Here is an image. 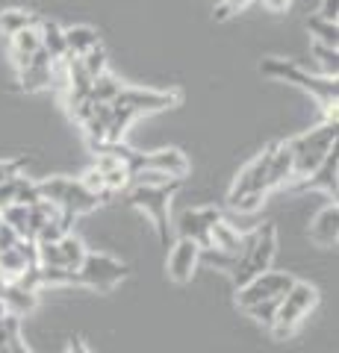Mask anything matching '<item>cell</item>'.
<instances>
[{
  "label": "cell",
  "mask_w": 339,
  "mask_h": 353,
  "mask_svg": "<svg viewBox=\"0 0 339 353\" xmlns=\"http://www.w3.org/2000/svg\"><path fill=\"white\" fill-rule=\"evenodd\" d=\"M275 256H278V230L275 224H262L257 230H251L248 236H242L236 262L227 274H231L236 289H242L245 283L260 277L262 271H269L275 265Z\"/></svg>",
  "instance_id": "1"
},
{
  "label": "cell",
  "mask_w": 339,
  "mask_h": 353,
  "mask_svg": "<svg viewBox=\"0 0 339 353\" xmlns=\"http://www.w3.org/2000/svg\"><path fill=\"white\" fill-rule=\"evenodd\" d=\"M260 71L266 77H275V80H287V83H295L298 88H304V92H310L316 101H319V106L325 109L327 121L336 118V97H339V85H336V77H325V74H310L304 71L301 65H295L289 59H262Z\"/></svg>",
  "instance_id": "2"
},
{
  "label": "cell",
  "mask_w": 339,
  "mask_h": 353,
  "mask_svg": "<svg viewBox=\"0 0 339 353\" xmlns=\"http://www.w3.org/2000/svg\"><path fill=\"white\" fill-rule=\"evenodd\" d=\"M336 139H339V127H336V118L325 121L322 127H313L301 136H295L287 141V148L292 153V171L295 176H310L319 165L325 162V157L336 148Z\"/></svg>",
  "instance_id": "3"
},
{
  "label": "cell",
  "mask_w": 339,
  "mask_h": 353,
  "mask_svg": "<svg viewBox=\"0 0 339 353\" xmlns=\"http://www.w3.org/2000/svg\"><path fill=\"white\" fill-rule=\"evenodd\" d=\"M316 303H319V292H316V285L295 280L287 289V294L280 297V303H278L275 324H271V333H275V339L287 341L295 333V327H298L304 318H307L316 309Z\"/></svg>",
  "instance_id": "4"
},
{
  "label": "cell",
  "mask_w": 339,
  "mask_h": 353,
  "mask_svg": "<svg viewBox=\"0 0 339 353\" xmlns=\"http://www.w3.org/2000/svg\"><path fill=\"white\" fill-rule=\"evenodd\" d=\"M36 185H39L41 201L53 203L57 209H62V212H71L74 218L92 212V209L101 203V197L92 194L80 180H74V176H48V180H41Z\"/></svg>",
  "instance_id": "5"
},
{
  "label": "cell",
  "mask_w": 339,
  "mask_h": 353,
  "mask_svg": "<svg viewBox=\"0 0 339 353\" xmlns=\"http://www.w3.org/2000/svg\"><path fill=\"white\" fill-rule=\"evenodd\" d=\"M180 183H171V185H136L133 194H130V203L136 209H142L151 221H154L159 239L168 245V230H171V221H168V209H171V197L174 192L180 189Z\"/></svg>",
  "instance_id": "6"
},
{
  "label": "cell",
  "mask_w": 339,
  "mask_h": 353,
  "mask_svg": "<svg viewBox=\"0 0 339 353\" xmlns=\"http://www.w3.org/2000/svg\"><path fill=\"white\" fill-rule=\"evenodd\" d=\"M124 277H127V265L113 259L109 253H89L86 250V256L77 268V280L83 285H89V289H97V292H113Z\"/></svg>",
  "instance_id": "7"
},
{
  "label": "cell",
  "mask_w": 339,
  "mask_h": 353,
  "mask_svg": "<svg viewBox=\"0 0 339 353\" xmlns=\"http://www.w3.org/2000/svg\"><path fill=\"white\" fill-rule=\"evenodd\" d=\"M180 101L177 92H157V88H133V85H122V92L109 106L122 109L130 118L148 115V112H159V109H168Z\"/></svg>",
  "instance_id": "8"
},
{
  "label": "cell",
  "mask_w": 339,
  "mask_h": 353,
  "mask_svg": "<svg viewBox=\"0 0 339 353\" xmlns=\"http://www.w3.org/2000/svg\"><path fill=\"white\" fill-rule=\"evenodd\" d=\"M292 283H295V277L289 271L269 268V271H262L260 277H254L251 283H245L242 289H239L236 303H239V309H248V306H254L260 301H280Z\"/></svg>",
  "instance_id": "9"
},
{
  "label": "cell",
  "mask_w": 339,
  "mask_h": 353,
  "mask_svg": "<svg viewBox=\"0 0 339 353\" xmlns=\"http://www.w3.org/2000/svg\"><path fill=\"white\" fill-rule=\"evenodd\" d=\"M269 159H271V145L262 153H257V157L236 174L231 192H227V203H233L245 194H269Z\"/></svg>",
  "instance_id": "10"
},
{
  "label": "cell",
  "mask_w": 339,
  "mask_h": 353,
  "mask_svg": "<svg viewBox=\"0 0 339 353\" xmlns=\"http://www.w3.org/2000/svg\"><path fill=\"white\" fill-rule=\"evenodd\" d=\"M201 265V245L192 239H177L168 250V259H166V268H168V277L174 283H189L195 277V271H198Z\"/></svg>",
  "instance_id": "11"
},
{
  "label": "cell",
  "mask_w": 339,
  "mask_h": 353,
  "mask_svg": "<svg viewBox=\"0 0 339 353\" xmlns=\"http://www.w3.org/2000/svg\"><path fill=\"white\" fill-rule=\"evenodd\" d=\"M222 221V212L215 206H195V209H186L177 221V233L183 239H192L198 241L201 248H210V233L213 227Z\"/></svg>",
  "instance_id": "12"
},
{
  "label": "cell",
  "mask_w": 339,
  "mask_h": 353,
  "mask_svg": "<svg viewBox=\"0 0 339 353\" xmlns=\"http://www.w3.org/2000/svg\"><path fill=\"white\" fill-rule=\"evenodd\" d=\"M18 83L24 92H41V88L53 85V59L39 48L30 57V62L18 71Z\"/></svg>",
  "instance_id": "13"
},
{
  "label": "cell",
  "mask_w": 339,
  "mask_h": 353,
  "mask_svg": "<svg viewBox=\"0 0 339 353\" xmlns=\"http://www.w3.org/2000/svg\"><path fill=\"white\" fill-rule=\"evenodd\" d=\"M92 168L104 176V192H122V189H127V185H130V171H127V165L118 159V157H113V153L97 150Z\"/></svg>",
  "instance_id": "14"
},
{
  "label": "cell",
  "mask_w": 339,
  "mask_h": 353,
  "mask_svg": "<svg viewBox=\"0 0 339 353\" xmlns=\"http://www.w3.org/2000/svg\"><path fill=\"white\" fill-rule=\"evenodd\" d=\"M336 236H339V206L336 201L327 203L310 224V241L319 248H336Z\"/></svg>",
  "instance_id": "15"
},
{
  "label": "cell",
  "mask_w": 339,
  "mask_h": 353,
  "mask_svg": "<svg viewBox=\"0 0 339 353\" xmlns=\"http://www.w3.org/2000/svg\"><path fill=\"white\" fill-rule=\"evenodd\" d=\"M295 176L292 171V153L287 148V141H275L271 145V159H269V192L287 185Z\"/></svg>",
  "instance_id": "16"
},
{
  "label": "cell",
  "mask_w": 339,
  "mask_h": 353,
  "mask_svg": "<svg viewBox=\"0 0 339 353\" xmlns=\"http://www.w3.org/2000/svg\"><path fill=\"white\" fill-rule=\"evenodd\" d=\"M336 165H339V153L333 148L319 168H316L310 176H304V189H322L325 194H331L336 201Z\"/></svg>",
  "instance_id": "17"
},
{
  "label": "cell",
  "mask_w": 339,
  "mask_h": 353,
  "mask_svg": "<svg viewBox=\"0 0 339 353\" xmlns=\"http://www.w3.org/2000/svg\"><path fill=\"white\" fill-rule=\"evenodd\" d=\"M0 301H3V306H6V315L21 318V315H30L32 309L39 306V294L24 289V285H18V283H6Z\"/></svg>",
  "instance_id": "18"
},
{
  "label": "cell",
  "mask_w": 339,
  "mask_h": 353,
  "mask_svg": "<svg viewBox=\"0 0 339 353\" xmlns=\"http://www.w3.org/2000/svg\"><path fill=\"white\" fill-rule=\"evenodd\" d=\"M12 48H9V53H12V62H15V68L21 71L24 65L30 62V57L41 48V39H39V27H30V30H21L15 32L12 39Z\"/></svg>",
  "instance_id": "19"
},
{
  "label": "cell",
  "mask_w": 339,
  "mask_h": 353,
  "mask_svg": "<svg viewBox=\"0 0 339 353\" xmlns=\"http://www.w3.org/2000/svg\"><path fill=\"white\" fill-rule=\"evenodd\" d=\"M65 36V50H68V57H86L92 48H97V30L86 27V24H77V27H68L62 30Z\"/></svg>",
  "instance_id": "20"
},
{
  "label": "cell",
  "mask_w": 339,
  "mask_h": 353,
  "mask_svg": "<svg viewBox=\"0 0 339 353\" xmlns=\"http://www.w3.org/2000/svg\"><path fill=\"white\" fill-rule=\"evenodd\" d=\"M39 39H41V50H45L53 62H62L65 57H68V50H65L62 27H57L53 21H45V24L39 27Z\"/></svg>",
  "instance_id": "21"
},
{
  "label": "cell",
  "mask_w": 339,
  "mask_h": 353,
  "mask_svg": "<svg viewBox=\"0 0 339 353\" xmlns=\"http://www.w3.org/2000/svg\"><path fill=\"white\" fill-rule=\"evenodd\" d=\"M30 27H39V18L27 12V9H3L0 12V36L12 39L15 32L30 30Z\"/></svg>",
  "instance_id": "22"
},
{
  "label": "cell",
  "mask_w": 339,
  "mask_h": 353,
  "mask_svg": "<svg viewBox=\"0 0 339 353\" xmlns=\"http://www.w3.org/2000/svg\"><path fill=\"white\" fill-rule=\"evenodd\" d=\"M239 245H242V233H239L233 224H227V221L222 218L213 227V233H210V248L227 250V253H239Z\"/></svg>",
  "instance_id": "23"
},
{
  "label": "cell",
  "mask_w": 339,
  "mask_h": 353,
  "mask_svg": "<svg viewBox=\"0 0 339 353\" xmlns=\"http://www.w3.org/2000/svg\"><path fill=\"white\" fill-rule=\"evenodd\" d=\"M59 253H62V265L68 271H77L80 268V262L86 256V245L77 239V236H71V233H65L59 239Z\"/></svg>",
  "instance_id": "24"
},
{
  "label": "cell",
  "mask_w": 339,
  "mask_h": 353,
  "mask_svg": "<svg viewBox=\"0 0 339 353\" xmlns=\"http://www.w3.org/2000/svg\"><path fill=\"white\" fill-rule=\"evenodd\" d=\"M307 30L313 32V41L316 44H325V48H336L339 44V27L333 21H325V18H310L307 21Z\"/></svg>",
  "instance_id": "25"
},
{
  "label": "cell",
  "mask_w": 339,
  "mask_h": 353,
  "mask_svg": "<svg viewBox=\"0 0 339 353\" xmlns=\"http://www.w3.org/2000/svg\"><path fill=\"white\" fill-rule=\"evenodd\" d=\"M118 92H122V83L115 80V77H109V74H101V77H95L92 80V92L89 97L95 103H113Z\"/></svg>",
  "instance_id": "26"
},
{
  "label": "cell",
  "mask_w": 339,
  "mask_h": 353,
  "mask_svg": "<svg viewBox=\"0 0 339 353\" xmlns=\"http://www.w3.org/2000/svg\"><path fill=\"white\" fill-rule=\"evenodd\" d=\"M0 221L15 230L18 239H27V206L24 203H9L6 209H0Z\"/></svg>",
  "instance_id": "27"
},
{
  "label": "cell",
  "mask_w": 339,
  "mask_h": 353,
  "mask_svg": "<svg viewBox=\"0 0 339 353\" xmlns=\"http://www.w3.org/2000/svg\"><path fill=\"white\" fill-rule=\"evenodd\" d=\"M80 59V65L86 68V74L92 77H101V74H106V50L101 48V44H97V48H92L89 53H86V57H77Z\"/></svg>",
  "instance_id": "28"
},
{
  "label": "cell",
  "mask_w": 339,
  "mask_h": 353,
  "mask_svg": "<svg viewBox=\"0 0 339 353\" xmlns=\"http://www.w3.org/2000/svg\"><path fill=\"white\" fill-rule=\"evenodd\" d=\"M313 53L319 57L322 74L325 77H336V71H339V53H336V48H325V44H316L313 41Z\"/></svg>",
  "instance_id": "29"
},
{
  "label": "cell",
  "mask_w": 339,
  "mask_h": 353,
  "mask_svg": "<svg viewBox=\"0 0 339 353\" xmlns=\"http://www.w3.org/2000/svg\"><path fill=\"white\" fill-rule=\"evenodd\" d=\"M278 303L280 301H260V303H254V306H248L245 312L254 318V321H260V324H266V327H271L275 324V312H278Z\"/></svg>",
  "instance_id": "30"
},
{
  "label": "cell",
  "mask_w": 339,
  "mask_h": 353,
  "mask_svg": "<svg viewBox=\"0 0 339 353\" xmlns=\"http://www.w3.org/2000/svg\"><path fill=\"white\" fill-rule=\"evenodd\" d=\"M18 176H21V174H18ZM18 176L0 183V209H6L9 203H15V194H18Z\"/></svg>",
  "instance_id": "31"
},
{
  "label": "cell",
  "mask_w": 339,
  "mask_h": 353,
  "mask_svg": "<svg viewBox=\"0 0 339 353\" xmlns=\"http://www.w3.org/2000/svg\"><path fill=\"white\" fill-rule=\"evenodd\" d=\"M77 180L86 185V189H89L92 194H97V197H101L104 194V176L101 174H97L95 168H89V171H86L83 176H77Z\"/></svg>",
  "instance_id": "32"
},
{
  "label": "cell",
  "mask_w": 339,
  "mask_h": 353,
  "mask_svg": "<svg viewBox=\"0 0 339 353\" xmlns=\"http://www.w3.org/2000/svg\"><path fill=\"white\" fill-rule=\"evenodd\" d=\"M248 3H251V0H222V6L215 9V18H218V21L231 18L233 12H239V9H245Z\"/></svg>",
  "instance_id": "33"
},
{
  "label": "cell",
  "mask_w": 339,
  "mask_h": 353,
  "mask_svg": "<svg viewBox=\"0 0 339 353\" xmlns=\"http://www.w3.org/2000/svg\"><path fill=\"white\" fill-rule=\"evenodd\" d=\"M319 18H325V21H333V24H336V18H339V0H322Z\"/></svg>",
  "instance_id": "34"
},
{
  "label": "cell",
  "mask_w": 339,
  "mask_h": 353,
  "mask_svg": "<svg viewBox=\"0 0 339 353\" xmlns=\"http://www.w3.org/2000/svg\"><path fill=\"white\" fill-rule=\"evenodd\" d=\"M18 168H21V162H0V183L18 176Z\"/></svg>",
  "instance_id": "35"
},
{
  "label": "cell",
  "mask_w": 339,
  "mask_h": 353,
  "mask_svg": "<svg viewBox=\"0 0 339 353\" xmlns=\"http://www.w3.org/2000/svg\"><path fill=\"white\" fill-rule=\"evenodd\" d=\"M262 3H266V9H269V12H287L292 0H262Z\"/></svg>",
  "instance_id": "36"
},
{
  "label": "cell",
  "mask_w": 339,
  "mask_h": 353,
  "mask_svg": "<svg viewBox=\"0 0 339 353\" xmlns=\"http://www.w3.org/2000/svg\"><path fill=\"white\" fill-rule=\"evenodd\" d=\"M68 353H92V350L86 347L83 341H71V345H68Z\"/></svg>",
  "instance_id": "37"
},
{
  "label": "cell",
  "mask_w": 339,
  "mask_h": 353,
  "mask_svg": "<svg viewBox=\"0 0 339 353\" xmlns=\"http://www.w3.org/2000/svg\"><path fill=\"white\" fill-rule=\"evenodd\" d=\"M6 318V306H3V301H0V321Z\"/></svg>",
  "instance_id": "38"
}]
</instances>
